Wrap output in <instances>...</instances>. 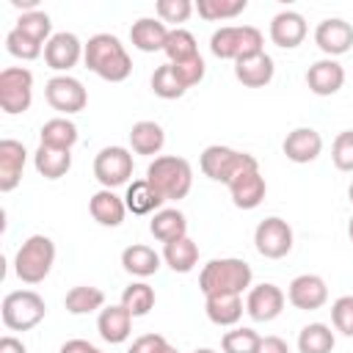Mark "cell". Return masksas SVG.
Instances as JSON below:
<instances>
[{
    "mask_svg": "<svg viewBox=\"0 0 353 353\" xmlns=\"http://www.w3.org/2000/svg\"><path fill=\"white\" fill-rule=\"evenodd\" d=\"M152 91H154L160 99H179V97L188 91V85L179 80L174 63H163V66H157L154 74H152Z\"/></svg>",
    "mask_w": 353,
    "mask_h": 353,
    "instance_id": "e575fe53",
    "label": "cell"
},
{
    "mask_svg": "<svg viewBox=\"0 0 353 353\" xmlns=\"http://www.w3.org/2000/svg\"><path fill=\"white\" fill-rule=\"evenodd\" d=\"M168 55V63H182V61H190L199 55V47H196V36L185 28H174L165 39V50Z\"/></svg>",
    "mask_w": 353,
    "mask_h": 353,
    "instance_id": "836d02e7",
    "label": "cell"
},
{
    "mask_svg": "<svg viewBox=\"0 0 353 353\" xmlns=\"http://www.w3.org/2000/svg\"><path fill=\"white\" fill-rule=\"evenodd\" d=\"M6 47H8V52H11L14 58H22V61H33V58L41 55V44L33 41L30 36H25V33L17 30V28L6 36Z\"/></svg>",
    "mask_w": 353,
    "mask_h": 353,
    "instance_id": "b9f144b4",
    "label": "cell"
},
{
    "mask_svg": "<svg viewBox=\"0 0 353 353\" xmlns=\"http://www.w3.org/2000/svg\"><path fill=\"white\" fill-rule=\"evenodd\" d=\"M201 171L215 179V182H223V185H232L237 176L243 174H251V171H259V163L254 154L248 152H237V149H229V146H221V143H212L201 152Z\"/></svg>",
    "mask_w": 353,
    "mask_h": 353,
    "instance_id": "277c9868",
    "label": "cell"
},
{
    "mask_svg": "<svg viewBox=\"0 0 353 353\" xmlns=\"http://www.w3.org/2000/svg\"><path fill=\"white\" fill-rule=\"evenodd\" d=\"M259 342H262V336L254 328H234V331L223 334L221 347H223V353H256Z\"/></svg>",
    "mask_w": 353,
    "mask_h": 353,
    "instance_id": "74e56055",
    "label": "cell"
},
{
    "mask_svg": "<svg viewBox=\"0 0 353 353\" xmlns=\"http://www.w3.org/2000/svg\"><path fill=\"white\" fill-rule=\"evenodd\" d=\"M342 83H345V69H342L334 58H323V61L312 63L309 72H306V85H309V91L317 94V97H331V94H336V91L342 88Z\"/></svg>",
    "mask_w": 353,
    "mask_h": 353,
    "instance_id": "2e32d148",
    "label": "cell"
},
{
    "mask_svg": "<svg viewBox=\"0 0 353 353\" xmlns=\"http://www.w3.org/2000/svg\"><path fill=\"white\" fill-rule=\"evenodd\" d=\"M347 234H350V243H353V218H350V223H347Z\"/></svg>",
    "mask_w": 353,
    "mask_h": 353,
    "instance_id": "f5cc1de1",
    "label": "cell"
},
{
    "mask_svg": "<svg viewBox=\"0 0 353 353\" xmlns=\"http://www.w3.org/2000/svg\"><path fill=\"white\" fill-rule=\"evenodd\" d=\"M204 309L215 325H234L243 317V298L240 295H210Z\"/></svg>",
    "mask_w": 353,
    "mask_h": 353,
    "instance_id": "f546056e",
    "label": "cell"
},
{
    "mask_svg": "<svg viewBox=\"0 0 353 353\" xmlns=\"http://www.w3.org/2000/svg\"><path fill=\"white\" fill-rule=\"evenodd\" d=\"M91 353H102V350H99V347H94V350H91Z\"/></svg>",
    "mask_w": 353,
    "mask_h": 353,
    "instance_id": "9f6ffc18",
    "label": "cell"
},
{
    "mask_svg": "<svg viewBox=\"0 0 353 353\" xmlns=\"http://www.w3.org/2000/svg\"><path fill=\"white\" fill-rule=\"evenodd\" d=\"M331 320H334L336 331H342L345 336H353V295H342L334 301Z\"/></svg>",
    "mask_w": 353,
    "mask_h": 353,
    "instance_id": "ee69618b",
    "label": "cell"
},
{
    "mask_svg": "<svg viewBox=\"0 0 353 353\" xmlns=\"http://www.w3.org/2000/svg\"><path fill=\"white\" fill-rule=\"evenodd\" d=\"M210 50L221 61H237V25L218 28L210 39Z\"/></svg>",
    "mask_w": 353,
    "mask_h": 353,
    "instance_id": "ab89813d",
    "label": "cell"
},
{
    "mask_svg": "<svg viewBox=\"0 0 353 353\" xmlns=\"http://www.w3.org/2000/svg\"><path fill=\"white\" fill-rule=\"evenodd\" d=\"M196 353H215V350H210V347H201V350H196Z\"/></svg>",
    "mask_w": 353,
    "mask_h": 353,
    "instance_id": "11a10c76",
    "label": "cell"
},
{
    "mask_svg": "<svg viewBox=\"0 0 353 353\" xmlns=\"http://www.w3.org/2000/svg\"><path fill=\"white\" fill-rule=\"evenodd\" d=\"M298 350L301 353H331L334 350V331L325 323H309L298 334Z\"/></svg>",
    "mask_w": 353,
    "mask_h": 353,
    "instance_id": "d6a6232c",
    "label": "cell"
},
{
    "mask_svg": "<svg viewBox=\"0 0 353 353\" xmlns=\"http://www.w3.org/2000/svg\"><path fill=\"white\" fill-rule=\"evenodd\" d=\"M154 8L163 22H185L193 11V3L190 0H157Z\"/></svg>",
    "mask_w": 353,
    "mask_h": 353,
    "instance_id": "f6af8a7d",
    "label": "cell"
},
{
    "mask_svg": "<svg viewBox=\"0 0 353 353\" xmlns=\"http://www.w3.org/2000/svg\"><path fill=\"white\" fill-rule=\"evenodd\" d=\"M94 176L102 188L113 190L119 185H127L132 176V154L124 146H105L94 157Z\"/></svg>",
    "mask_w": 353,
    "mask_h": 353,
    "instance_id": "ba28073f",
    "label": "cell"
},
{
    "mask_svg": "<svg viewBox=\"0 0 353 353\" xmlns=\"http://www.w3.org/2000/svg\"><path fill=\"white\" fill-rule=\"evenodd\" d=\"M270 39L276 47L292 50L306 39V19L298 11H281L270 22Z\"/></svg>",
    "mask_w": 353,
    "mask_h": 353,
    "instance_id": "ac0fdd59",
    "label": "cell"
},
{
    "mask_svg": "<svg viewBox=\"0 0 353 353\" xmlns=\"http://www.w3.org/2000/svg\"><path fill=\"white\" fill-rule=\"evenodd\" d=\"M165 345H168L165 336H160V334H143V336H138L132 342V347L127 353H160Z\"/></svg>",
    "mask_w": 353,
    "mask_h": 353,
    "instance_id": "7dc6e473",
    "label": "cell"
},
{
    "mask_svg": "<svg viewBox=\"0 0 353 353\" xmlns=\"http://www.w3.org/2000/svg\"><path fill=\"white\" fill-rule=\"evenodd\" d=\"M121 306L132 314V317H143L152 312L154 306V290L146 284V281H135L130 287H124L121 292Z\"/></svg>",
    "mask_w": 353,
    "mask_h": 353,
    "instance_id": "d590c367",
    "label": "cell"
},
{
    "mask_svg": "<svg viewBox=\"0 0 353 353\" xmlns=\"http://www.w3.org/2000/svg\"><path fill=\"white\" fill-rule=\"evenodd\" d=\"M33 163H36V171H39L44 179H61V176H66L69 168H72V154H69V152H58V149L39 146Z\"/></svg>",
    "mask_w": 353,
    "mask_h": 353,
    "instance_id": "4dcf8cb0",
    "label": "cell"
},
{
    "mask_svg": "<svg viewBox=\"0 0 353 353\" xmlns=\"http://www.w3.org/2000/svg\"><path fill=\"white\" fill-rule=\"evenodd\" d=\"M44 97H47L50 108H55L61 113H80L88 102V94H85L83 83L77 77H69V74L50 77L47 85H44Z\"/></svg>",
    "mask_w": 353,
    "mask_h": 353,
    "instance_id": "9c48e42d",
    "label": "cell"
},
{
    "mask_svg": "<svg viewBox=\"0 0 353 353\" xmlns=\"http://www.w3.org/2000/svg\"><path fill=\"white\" fill-rule=\"evenodd\" d=\"M83 61L94 74H99L108 83H121L132 72V61H130L124 44L110 33L91 36L83 50Z\"/></svg>",
    "mask_w": 353,
    "mask_h": 353,
    "instance_id": "6da1fadb",
    "label": "cell"
},
{
    "mask_svg": "<svg viewBox=\"0 0 353 353\" xmlns=\"http://www.w3.org/2000/svg\"><path fill=\"white\" fill-rule=\"evenodd\" d=\"M347 199H350V204H353V182H350V188H347Z\"/></svg>",
    "mask_w": 353,
    "mask_h": 353,
    "instance_id": "db71d44e",
    "label": "cell"
},
{
    "mask_svg": "<svg viewBox=\"0 0 353 353\" xmlns=\"http://www.w3.org/2000/svg\"><path fill=\"white\" fill-rule=\"evenodd\" d=\"M234 77L245 88H262L273 80V58L268 52H262V55H254V58L234 61Z\"/></svg>",
    "mask_w": 353,
    "mask_h": 353,
    "instance_id": "7402d4cb",
    "label": "cell"
},
{
    "mask_svg": "<svg viewBox=\"0 0 353 353\" xmlns=\"http://www.w3.org/2000/svg\"><path fill=\"white\" fill-rule=\"evenodd\" d=\"M265 190H268V185H265V176H262L259 171L243 174V176H237V179L229 185L232 201H234V207H240V210H254V207H259L262 199H265Z\"/></svg>",
    "mask_w": 353,
    "mask_h": 353,
    "instance_id": "44dd1931",
    "label": "cell"
},
{
    "mask_svg": "<svg viewBox=\"0 0 353 353\" xmlns=\"http://www.w3.org/2000/svg\"><path fill=\"white\" fill-rule=\"evenodd\" d=\"M17 30H22L25 36H30L39 44H47L52 36V22L44 11H22V17L17 19Z\"/></svg>",
    "mask_w": 353,
    "mask_h": 353,
    "instance_id": "8d00e7d4",
    "label": "cell"
},
{
    "mask_svg": "<svg viewBox=\"0 0 353 353\" xmlns=\"http://www.w3.org/2000/svg\"><path fill=\"white\" fill-rule=\"evenodd\" d=\"M124 204L132 215H149L163 204V196L149 185V179H132L124 193Z\"/></svg>",
    "mask_w": 353,
    "mask_h": 353,
    "instance_id": "484cf974",
    "label": "cell"
},
{
    "mask_svg": "<svg viewBox=\"0 0 353 353\" xmlns=\"http://www.w3.org/2000/svg\"><path fill=\"white\" fill-rule=\"evenodd\" d=\"M97 328H99V336L110 345H119L130 336L132 331V314L119 303V306H105L99 312V320H97Z\"/></svg>",
    "mask_w": 353,
    "mask_h": 353,
    "instance_id": "ffe728a7",
    "label": "cell"
},
{
    "mask_svg": "<svg viewBox=\"0 0 353 353\" xmlns=\"http://www.w3.org/2000/svg\"><path fill=\"white\" fill-rule=\"evenodd\" d=\"M254 243H256V251L268 259H281L292 251V229L287 221L281 218H265L259 221L256 232H254Z\"/></svg>",
    "mask_w": 353,
    "mask_h": 353,
    "instance_id": "30bf717a",
    "label": "cell"
},
{
    "mask_svg": "<svg viewBox=\"0 0 353 353\" xmlns=\"http://www.w3.org/2000/svg\"><path fill=\"white\" fill-rule=\"evenodd\" d=\"M160 353H179V350H176V347H171V345H165V347H163Z\"/></svg>",
    "mask_w": 353,
    "mask_h": 353,
    "instance_id": "816d5d0a",
    "label": "cell"
},
{
    "mask_svg": "<svg viewBox=\"0 0 353 353\" xmlns=\"http://www.w3.org/2000/svg\"><path fill=\"white\" fill-rule=\"evenodd\" d=\"M149 232L160 243H174L179 237H188V221L179 210H160V212H154Z\"/></svg>",
    "mask_w": 353,
    "mask_h": 353,
    "instance_id": "4316f807",
    "label": "cell"
},
{
    "mask_svg": "<svg viewBox=\"0 0 353 353\" xmlns=\"http://www.w3.org/2000/svg\"><path fill=\"white\" fill-rule=\"evenodd\" d=\"M146 179L149 185L163 196V201H176V199H185L190 193V185H193V168L185 157H176V154H163V157H154L146 168Z\"/></svg>",
    "mask_w": 353,
    "mask_h": 353,
    "instance_id": "3957f363",
    "label": "cell"
},
{
    "mask_svg": "<svg viewBox=\"0 0 353 353\" xmlns=\"http://www.w3.org/2000/svg\"><path fill=\"white\" fill-rule=\"evenodd\" d=\"M284 309V292L276 284H256L251 287L248 298H245V312L256 320V323H270L281 314Z\"/></svg>",
    "mask_w": 353,
    "mask_h": 353,
    "instance_id": "8fae6325",
    "label": "cell"
},
{
    "mask_svg": "<svg viewBox=\"0 0 353 353\" xmlns=\"http://www.w3.org/2000/svg\"><path fill=\"white\" fill-rule=\"evenodd\" d=\"M55 262V243L47 234H30L14 259V270L25 284H39L50 276Z\"/></svg>",
    "mask_w": 353,
    "mask_h": 353,
    "instance_id": "5b68a950",
    "label": "cell"
},
{
    "mask_svg": "<svg viewBox=\"0 0 353 353\" xmlns=\"http://www.w3.org/2000/svg\"><path fill=\"white\" fill-rule=\"evenodd\" d=\"M290 303L295 309H303V312H312V309H320L325 301H328V287L320 276L314 273H303V276H295L290 281V292H287Z\"/></svg>",
    "mask_w": 353,
    "mask_h": 353,
    "instance_id": "7c38bea8",
    "label": "cell"
},
{
    "mask_svg": "<svg viewBox=\"0 0 353 353\" xmlns=\"http://www.w3.org/2000/svg\"><path fill=\"white\" fill-rule=\"evenodd\" d=\"M174 69H176L179 80H182L188 88L204 80V58H201V55H196V58H190V61H182V63H174Z\"/></svg>",
    "mask_w": 353,
    "mask_h": 353,
    "instance_id": "bcb514c9",
    "label": "cell"
},
{
    "mask_svg": "<svg viewBox=\"0 0 353 353\" xmlns=\"http://www.w3.org/2000/svg\"><path fill=\"white\" fill-rule=\"evenodd\" d=\"M121 265H124L127 273L146 279V276H154V273H157V268H160V254H157L154 248L143 245V243H132V245H127V248L121 251Z\"/></svg>",
    "mask_w": 353,
    "mask_h": 353,
    "instance_id": "d4e9b609",
    "label": "cell"
},
{
    "mask_svg": "<svg viewBox=\"0 0 353 353\" xmlns=\"http://www.w3.org/2000/svg\"><path fill=\"white\" fill-rule=\"evenodd\" d=\"M248 284H251V265L237 256L212 259L204 265L199 276V287L207 298L210 295H240Z\"/></svg>",
    "mask_w": 353,
    "mask_h": 353,
    "instance_id": "7a4b0ae2",
    "label": "cell"
},
{
    "mask_svg": "<svg viewBox=\"0 0 353 353\" xmlns=\"http://www.w3.org/2000/svg\"><path fill=\"white\" fill-rule=\"evenodd\" d=\"M314 41L328 58L342 55V52H347L353 47V28L345 19H336V17L334 19H323L317 25V30H314Z\"/></svg>",
    "mask_w": 353,
    "mask_h": 353,
    "instance_id": "5bb4252c",
    "label": "cell"
},
{
    "mask_svg": "<svg viewBox=\"0 0 353 353\" xmlns=\"http://www.w3.org/2000/svg\"><path fill=\"white\" fill-rule=\"evenodd\" d=\"M88 210H91V218L102 226H119L124 221V212H127V204L124 199H119L113 190L102 188L99 193L91 196L88 201Z\"/></svg>",
    "mask_w": 353,
    "mask_h": 353,
    "instance_id": "603a6c76",
    "label": "cell"
},
{
    "mask_svg": "<svg viewBox=\"0 0 353 353\" xmlns=\"http://www.w3.org/2000/svg\"><path fill=\"white\" fill-rule=\"evenodd\" d=\"M39 146H47V149H58V152H72V146L77 143V127L74 121L58 116V119H50L44 121L41 132H39Z\"/></svg>",
    "mask_w": 353,
    "mask_h": 353,
    "instance_id": "cb8c5ba5",
    "label": "cell"
},
{
    "mask_svg": "<svg viewBox=\"0 0 353 353\" xmlns=\"http://www.w3.org/2000/svg\"><path fill=\"white\" fill-rule=\"evenodd\" d=\"M130 143L135 154H157L165 143V132L157 121H138L130 130Z\"/></svg>",
    "mask_w": 353,
    "mask_h": 353,
    "instance_id": "83f0119b",
    "label": "cell"
},
{
    "mask_svg": "<svg viewBox=\"0 0 353 353\" xmlns=\"http://www.w3.org/2000/svg\"><path fill=\"white\" fill-rule=\"evenodd\" d=\"M0 353H28L17 336H0Z\"/></svg>",
    "mask_w": 353,
    "mask_h": 353,
    "instance_id": "f907efd6",
    "label": "cell"
},
{
    "mask_svg": "<svg viewBox=\"0 0 353 353\" xmlns=\"http://www.w3.org/2000/svg\"><path fill=\"white\" fill-rule=\"evenodd\" d=\"M256 353H290V347H287V342L281 336H262Z\"/></svg>",
    "mask_w": 353,
    "mask_h": 353,
    "instance_id": "c3c4849f",
    "label": "cell"
},
{
    "mask_svg": "<svg viewBox=\"0 0 353 353\" xmlns=\"http://www.w3.org/2000/svg\"><path fill=\"white\" fill-rule=\"evenodd\" d=\"M91 350H94L91 342H85V339H69V342L61 345L58 353H91Z\"/></svg>",
    "mask_w": 353,
    "mask_h": 353,
    "instance_id": "681fc988",
    "label": "cell"
},
{
    "mask_svg": "<svg viewBox=\"0 0 353 353\" xmlns=\"http://www.w3.org/2000/svg\"><path fill=\"white\" fill-rule=\"evenodd\" d=\"M163 259L174 273H190L199 262V245L190 237H179L174 243H165Z\"/></svg>",
    "mask_w": 353,
    "mask_h": 353,
    "instance_id": "f1b7e54d",
    "label": "cell"
},
{
    "mask_svg": "<svg viewBox=\"0 0 353 353\" xmlns=\"http://www.w3.org/2000/svg\"><path fill=\"white\" fill-rule=\"evenodd\" d=\"M33 99V74L25 66H8L0 72V108L6 113H25Z\"/></svg>",
    "mask_w": 353,
    "mask_h": 353,
    "instance_id": "52a82bcc",
    "label": "cell"
},
{
    "mask_svg": "<svg viewBox=\"0 0 353 353\" xmlns=\"http://www.w3.org/2000/svg\"><path fill=\"white\" fill-rule=\"evenodd\" d=\"M83 44H80V39L74 36V33H55L47 44H44V61H47V66L50 69H58V72H63V69H72L77 61H80V55H83Z\"/></svg>",
    "mask_w": 353,
    "mask_h": 353,
    "instance_id": "4fadbf2b",
    "label": "cell"
},
{
    "mask_svg": "<svg viewBox=\"0 0 353 353\" xmlns=\"http://www.w3.org/2000/svg\"><path fill=\"white\" fill-rule=\"evenodd\" d=\"M245 0H199V17L204 19H232L245 11Z\"/></svg>",
    "mask_w": 353,
    "mask_h": 353,
    "instance_id": "f35d334b",
    "label": "cell"
},
{
    "mask_svg": "<svg viewBox=\"0 0 353 353\" xmlns=\"http://www.w3.org/2000/svg\"><path fill=\"white\" fill-rule=\"evenodd\" d=\"M331 160L339 171H353V130H345L334 138Z\"/></svg>",
    "mask_w": 353,
    "mask_h": 353,
    "instance_id": "7bdbcfd3",
    "label": "cell"
},
{
    "mask_svg": "<svg viewBox=\"0 0 353 353\" xmlns=\"http://www.w3.org/2000/svg\"><path fill=\"white\" fill-rule=\"evenodd\" d=\"M281 149H284L287 160H292V163H312L323 152V138L312 127H295L292 132H287Z\"/></svg>",
    "mask_w": 353,
    "mask_h": 353,
    "instance_id": "9a60e30c",
    "label": "cell"
},
{
    "mask_svg": "<svg viewBox=\"0 0 353 353\" xmlns=\"http://www.w3.org/2000/svg\"><path fill=\"white\" fill-rule=\"evenodd\" d=\"M66 312L72 314H88V312H97L102 309L105 303V292L99 287H88V284H80V287H72L66 292Z\"/></svg>",
    "mask_w": 353,
    "mask_h": 353,
    "instance_id": "1f68e13d",
    "label": "cell"
},
{
    "mask_svg": "<svg viewBox=\"0 0 353 353\" xmlns=\"http://www.w3.org/2000/svg\"><path fill=\"white\" fill-rule=\"evenodd\" d=\"M3 323L11 328V331H28L33 325H39L47 314V303L39 292L33 290H14L3 298Z\"/></svg>",
    "mask_w": 353,
    "mask_h": 353,
    "instance_id": "8992f818",
    "label": "cell"
},
{
    "mask_svg": "<svg viewBox=\"0 0 353 353\" xmlns=\"http://www.w3.org/2000/svg\"><path fill=\"white\" fill-rule=\"evenodd\" d=\"M262 44H265V41H262L259 28H254V25H237V61L262 55V52H265Z\"/></svg>",
    "mask_w": 353,
    "mask_h": 353,
    "instance_id": "60d3db41",
    "label": "cell"
},
{
    "mask_svg": "<svg viewBox=\"0 0 353 353\" xmlns=\"http://www.w3.org/2000/svg\"><path fill=\"white\" fill-rule=\"evenodd\" d=\"M168 28L163 19H152V17H141L138 22H132L130 28V39L141 52H157L165 50V39H168Z\"/></svg>",
    "mask_w": 353,
    "mask_h": 353,
    "instance_id": "d6986e66",
    "label": "cell"
},
{
    "mask_svg": "<svg viewBox=\"0 0 353 353\" xmlns=\"http://www.w3.org/2000/svg\"><path fill=\"white\" fill-rule=\"evenodd\" d=\"M25 146L19 141H0V190L8 193L19 185L22 179V168H25Z\"/></svg>",
    "mask_w": 353,
    "mask_h": 353,
    "instance_id": "e0dca14e",
    "label": "cell"
}]
</instances>
